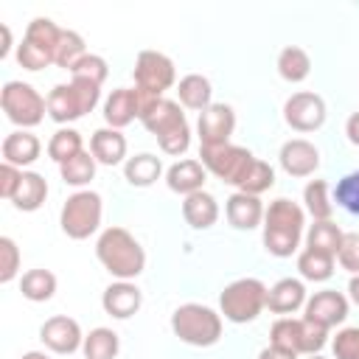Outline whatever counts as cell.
I'll list each match as a JSON object with an SVG mask.
<instances>
[{"instance_id": "cell-1", "label": "cell", "mask_w": 359, "mask_h": 359, "mask_svg": "<svg viewBox=\"0 0 359 359\" xmlns=\"http://www.w3.org/2000/svg\"><path fill=\"white\" fill-rule=\"evenodd\" d=\"M303 236H306V208H300L286 196L269 202L261 224L264 250L275 258H289L297 252Z\"/></svg>"}, {"instance_id": "cell-2", "label": "cell", "mask_w": 359, "mask_h": 359, "mask_svg": "<svg viewBox=\"0 0 359 359\" xmlns=\"http://www.w3.org/2000/svg\"><path fill=\"white\" fill-rule=\"evenodd\" d=\"M95 258L115 280H135L146 269V250L126 227H107L95 241Z\"/></svg>"}, {"instance_id": "cell-3", "label": "cell", "mask_w": 359, "mask_h": 359, "mask_svg": "<svg viewBox=\"0 0 359 359\" xmlns=\"http://www.w3.org/2000/svg\"><path fill=\"white\" fill-rule=\"evenodd\" d=\"M171 331L185 345L210 348L222 339V314L202 303H182L171 314Z\"/></svg>"}, {"instance_id": "cell-4", "label": "cell", "mask_w": 359, "mask_h": 359, "mask_svg": "<svg viewBox=\"0 0 359 359\" xmlns=\"http://www.w3.org/2000/svg\"><path fill=\"white\" fill-rule=\"evenodd\" d=\"M269 345L297 356H314L328 345V328L306 317H278L269 328Z\"/></svg>"}, {"instance_id": "cell-5", "label": "cell", "mask_w": 359, "mask_h": 359, "mask_svg": "<svg viewBox=\"0 0 359 359\" xmlns=\"http://www.w3.org/2000/svg\"><path fill=\"white\" fill-rule=\"evenodd\" d=\"M101 101V87L84 79H70V84H56L48 93V118L56 123H70L93 112Z\"/></svg>"}, {"instance_id": "cell-6", "label": "cell", "mask_w": 359, "mask_h": 359, "mask_svg": "<svg viewBox=\"0 0 359 359\" xmlns=\"http://www.w3.org/2000/svg\"><path fill=\"white\" fill-rule=\"evenodd\" d=\"M266 283L258 278H238L227 283L219 294V311L224 320L244 325L252 323L264 309H266Z\"/></svg>"}, {"instance_id": "cell-7", "label": "cell", "mask_w": 359, "mask_h": 359, "mask_svg": "<svg viewBox=\"0 0 359 359\" xmlns=\"http://www.w3.org/2000/svg\"><path fill=\"white\" fill-rule=\"evenodd\" d=\"M101 216H104L101 194L84 188V191H76V194H70L65 199V205L59 210V227H62V233L67 238L84 241L101 227Z\"/></svg>"}, {"instance_id": "cell-8", "label": "cell", "mask_w": 359, "mask_h": 359, "mask_svg": "<svg viewBox=\"0 0 359 359\" xmlns=\"http://www.w3.org/2000/svg\"><path fill=\"white\" fill-rule=\"evenodd\" d=\"M0 107L6 118L20 129H34L48 115V98L28 81H6L0 90Z\"/></svg>"}, {"instance_id": "cell-9", "label": "cell", "mask_w": 359, "mask_h": 359, "mask_svg": "<svg viewBox=\"0 0 359 359\" xmlns=\"http://www.w3.org/2000/svg\"><path fill=\"white\" fill-rule=\"evenodd\" d=\"M252 160H255V154L236 143L199 146V163L205 165V171L227 185H238V180L244 177V171L250 168Z\"/></svg>"}, {"instance_id": "cell-10", "label": "cell", "mask_w": 359, "mask_h": 359, "mask_svg": "<svg viewBox=\"0 0 359 359\" xmlns=\"http://www.w3.org/2000/svg\"><path fill=\"white\" fill-rule=\"evenodd\" d=\"M132 76H135L137 90H146V93L160 95V98H163L165 90H171L177 84V67L160 50H140L137 59H135Z\"/></svg>"}, {"instance_id": "cell-11", "label": "cell", "mask_w": 359, "mask_h": 359, "mask_svg": "<svg viewBox=\"0 0 359 359\" xmlns=\"http://www.w3.org/2000/svg\"><path fill=\"white\" fill-rule=\"evenodd\" d=\"M325 115H328V109H325L323 95H317L311 90H297L283 104V121L294 132H317L325 123Z\"/></svg>"}, {"instance_id": "cell-12", "label": "cell", "mask_w": 359, "mask_h": 359, "mask_svg": "<svg viewBox=\"0 0 359 359\" xmlns=\"http://www.w3.org/2000/svg\"><path fill=\"white\" fill-rule=\"evenodd\" d=\"M39 339L42 345L50 351V353H59V356H70L76 351H81L84 345V334H81V325L67 317V314H53L48 317L42 325H39Z\"/></svg>"}, {"instance_id": "cell-13", "label": "cell", "mask_w": 359, "mask_h": 359, "mask_svg": "<svg viewBox=\"0 0 359 359\" xmlns=\"http://www.w3.org/2000/svg\"><path fill=\"white\" fill-rule=\"evenodd\" d=\"M348 309H351V303H348V297H345L342 292H337V289H320V292H314V294L306 300L303 317L331 331L334 325L345 323Z\"/></svg>"}, {"instance_id": "cell-14", "label": "cell", "mask_w": 359, "mask_h": 359, "mask_svg": "<svg viewBox=\"0 0 359 359\" xmlns=\"http://www.w3.org/2000/svg\"><path fill=\"white\" fill-rule=\"evenodd\" d=\"M233 129H236V109L230 104H210L208 109L199 112V121H196L199 146L230 143Z\"/></svg>"}, {"instance_id": "cell-15", "label": "cell", "mask_w": 359, "mask_h": 359, "mask_svg": "<svg viewBox=\"0 0 359 359\" xmlns=\"http://www.w3.org/2000/svg\"><path fill=\"white\" fill-rule=\"evenodd\" d=\"M278 160L289 177H311L320 168V149L306 137H292L280 146Z\"/></svg>"}, {"instance_id": "cell-16", "label": "cell", "mask_w": 359, "mask_h": 359, "mask_svg": "<svg viewBox=\"0 0 359 359\" xmlns=\"http://www.w3.org/2000/svg\"><path fill=\"white\" fill-rule=\"evenodd\" d=\"M101 306L112 320H129L140 311L143 306V292L132 283V280H115L104 289L101 294Z\"/></svg>"}, {"instance_id": "cell-17", "label": "cell", "mask_w": 359, "mask_h": 359, "mask_svg": "<svg viewBox=\"0 0 359 359\" xmlns=\"http://www.w3.org/2000/svg\"><path fill=\"white\" fill-rule=\"evenodd\" d=\"M264 202L261 196H252V194H230L227 202H224V216L227 222L236 227V230H255L264 224Z\"/></svg>"}, {"instance_id": "cell-18", "label": "cell", "mask_w": 359, "mask_h": 359, "mask_svg": "<svg viewBox=\"0 0 359 359\" xmlns=\"http://www.w3.org/2000/svg\"><path fill=\"white\" fill-rule=\"evenodd\" d=\"M135 118H140V101H137V87H118L107 95L104 101V121L112 129L129 126Z\"/></svg>"}, {"instance_id": "cell-19", "label": "cell", "mask_w": 359, "mask_h": 359, "mask_svg": "<svg viewBox=\"0 0 359 359\" xmlns=\"http://www.w3.org/2000/svg\"><path fill=\"white\" fill-rule=\"evenodd\" d=\"M306 300H309V294H306V286H303L300 278H280L266 292V309L272 314H283V317L303 309Z\"/></svg>"}, {"instance_id": "cell-20", "label": "cell", "mask_w": 359, "mask_h": 359, "mask_svg": "<svg viewBox=\"0 0 359 359\" xmlns=\"http://www.w3.org/2000/svg\"><path fill=\"white\" fill-rule=\"evenodd\" d=\"M205 177H208L205 165L199 160H194V157H185V160H177L165 171V185H168V191H174V194H180L185 199V196H191L196 191H205Z\"/></svg>"}, {"instance_id": "cell-21", "label": "cell", "mask_w": 359, "mask_h": 359, "mask_svg": "<svg viewBox=\"0 0 359 359\" xmlns=\"http://www.w3.org/2000/svg\"><path fill=\"white\" fill-rule=\"evenodd\" d=\"M140 123L146 126V132H151L154 137H160V135H165V132L182 126V123H188V121H185V112H182L180 101L163 95V98H157V101L143 112Z\"/></svg>"}, {"instance_id": "cell-22", "label": "cell", "mask_w": 359, "mask_h": 359, "mask_svg": "<svg viewBox=\"0 0 359 359\" xmlns=\"http://www.w3.org/2000/svg\"><path fill=\"white\" fill-rule=\"evenodd\" d=\"M39 154H42V143L28 129H17V132L3 137V163H11V165L25 171V165L36 163Z\"/></svg>"}, {"instance_id": "cell-23", "label": "cell", "mask_w": 359, "mask_h": 359, "mask_svg": "<svg viewBox=\"0 0 359 359\" xmlns=\"http://www.w3.org/2000/svg\"><path fill=\"white\" fill-rule=\"evenodd\" d=\"M90 151H93L95 163H101V165H121L129 160L126 157V137L121 129H112V126H101L93 132Z\"/></svg>"}, {"instance_id": "cell-24", "label": "cell", "mask_w": 359, "mask_h": 359, "mask_svg": "<svg viewBox=\"0 0 359 359\" xmlns=\"http://www.w3.org/2000/svg\"><path fill=\"white\" fill-rule=\"evenodd\" d=\"M182 219L194 227V230H208L216 224L219 219V202L213 194L208 191H196L191 196L182 199Z\"/></svg>"}, {"instance_id": "cell-25", "label": "cell", "mask_w": 359, "mask_h": 359, "mask_svg": "<svg viewBox=\"0 0 359 359\" xmlns=\"http://www.w3.org/2000/svg\"><path fill=\"white\" fill-rule=\"evenodd\" d=\"M210 98H213V87H210V79H205L202 73H188V76H182L177 81V101H180V107L202 112V109H208L213 104Z\"/></svg>"}, {"instance_id": "cell-26", "label": "cell", "mask_w": 359, "mask_h": 359, "mask_svg": "<svg viewBox=\"0 0 359 359\" xmlns=\"http://www.w3.org/2000/svg\"><path fill=\"white\" fill-rule=\"evenodd\" d=\"M123 177L135 188H149L163 177V163H160L157 154L140 151V154H135V157H129L123 163Z\"/></svg>"}, {"instance_id": "cell-27", "label": "cell", "mask_w": 359, "mask_h": 359, "mask_svg": "<svg viewBox=\"0 0 359 359\" xmlns=\"http://www.w3.org/2000/svg\"><path fill=\"white\" fill-rule=\"evenodd\" d=\"M45 199H48V182H45V177L36 174V171H22V182H20L11 205L17 210H22V213H34V210H39L45 205Z\"/></svg>"}, {"instance_id": "cell-28", "label": "cell", "mask_w": 359, "mask_h": 359, "mask_svg": "<svg viewBox=\"0 0 359 359\" xmlns=\"http://www.w3.org/2000/svg\"><path fill=\"white\" fill-rule=\"evenodd\" d=\"M303 238H306V247H309V250H317V252H323V255L337 258L345 233L339 230V224H337L334 219H325V222H314V224H309V230H306Z\"/></svg>"}, {"instance_id": "cell-29", "label": "cell", "mask_w": 359, "mask_h": 359, "mask_svg": "<svg viewBox=\"0 0 359 359\" xmlns=\"http://www.w3.org/2000/svg\"><path fill=\"white\" fill-rule=\"evenodd\" d=\"M278 73L283 81L289 84H300L309 79L311 73V56L306 48L300 45H286L280 53H278Z\"/></svg>"}, {"instance_id": "cell-30", "label": "cell", "mask_w": 359, "mask_h": 359, "mask_svg": "<svg viewBox=\"0 0 359 359\" xmlns=\"http://www.w3.org/2000/svg\"><path fill=\"white\" fill-rule=\"evenodd\" d=\"M303 202H306V213L314 222H325L334 216V196L325 180H309L303 188Z\"/></svg>"}, {"instance_id": "cell-31", "label": "cell", "mask_w": 359, "mask_h": 359, "mask_svg": "<svg viewBox=\"0 0 359 359\" xmlns=\"http://www.w3.org/2000/svg\"><path fill=\"white\" fill-rule=\"evenodd\" d=\"M20 292L31 303H45V300H50L56 294V275L50 269H42V266L28 269L20 278Z\"/></svg>"}, {"instance_id": "cell-32", "label": "cell", "mask_w": 359, "mask_h": 359, "mask_svg": "<svg viewBox=\"0 0 359 359\" xmlns=\"http://www.w3.org/2000/svg\"><path fill=\"white\" fill-rule=\"evenodd\" d=\"M95 157H93V151H79L76 157H70L67 163H62L59 165V174H62V182L65 185H73V188H79V191H84L90 182H93V177H95Z\"/></svg>"}, {"instance_id": "cell-33", "label": "cell", "mask_w": 359, "mask_h": 359, "mask_svg": "<svg viewBox=\"0 0 359 359\" xmlns=\"http://www.w3.org/2000/svg\"><path fill=\"white\" fill-rule=\"evenodd\" d=\"M118 351H121V337L112 328L98 325L90 334H84V345H81L84 359H115Z\"/></svg>"}, {"instance_id": "cell-34", "label": "cell", "mask_w": 359, "mask_h": 359, "mask_svg": "<svg viewBox=\"0 0 359 359\" xmlns=\"http://www.w3.org/2000/svg\"><path fill=\"white\" fill-rule=\"evenodd\" d=\"M334 261H337V258L323 255V252L306 247V250L297 252V272H300L303 280L325 283V280H331V275H334Z\"/></svg>"}, {"instance_id": "cell-35", "label": "cell", "mask_w": 359, "mask_h": 359, "mask_svg": "<svg viewBox=\"0 0 359 359\" xmlns=\"http://www.w3.org/2000/svg\"><path fill=\"white\" fill-rule=\"evenodd\" d=\"M79 151H84V140H81V132H76V129H70V126L56 129V132L50 135V140H48V157H50L56 165L67 163V160L76 157Z\"/></svg>"}, {"instance_id": "cell-36", "label": "cell", "mask_w": 359, "mask_h": 359, "mask_svg": "<svg viewBox=\"0 0 359 359\" xmlns=\"http://www.w3.org/2000/svg\"><path fill=\"white\" fill-rule=\"evenodd\" d=\"M62 31H65V28H59L50 17H34V20L28 22L22 39H28L31 45L42 48L45 53L56 56V45H59V39H62Z\"/></svg>"}, {"instance_id": "cell-37", "label": "cell", "mask_w": 359, "mask_h": 359, "mask_svg": "<svg viewBox=\"0 0 359 359\" xmlns=\"http://www.w3.org/2000/svg\"><path fill=\"white\" fill-rule=\"evenodd\" d=\"M275 185V168L269 165V163H264V160H252L250 163V168L244 171V177L238 180V191L241 194H252V196H261V194H266L269 188Z\"/></svg>"}, {"instance_id": "cell-38", "label": "cell", "mask_w": 359, "mask_h": 359, "mask_svg": "<svg viewBox=\"0 0 359 359\" xmlns=\"http://www.w3.org/2000/svg\"><path fill=\"white\" fill-rule=\"evenodd\" d=\"M87 56V45H84V36L79 31H70L65 28L62 31V39L56 45V56H53V65L65 67V70H73L81 59Z\"/></svg>"}, {"instance_id": "cell-39", "label": "cell", "mask_w": 359, "mask_h": 359, "mask_svg": "<svg viewBox=\"0 0 359 359\" xmlns=\"http://www.w3.org/2000/svg\"><path fill=\"white\" fill-rule=\"evenodd\" d=\"M334 202L348 210L351 216H359V168L339 177L334 185Z\"/></svg>"}, {"instance_id": "cell-40", "label": "cell", "mask_w": 359, "mask_h": 359, "mask_svg": "<svg viewBox=\"0 0 359 359\" xmlns=\"http://www.w3.org/2000/svg\"><path fill=\"white\" fill-rule=\"evenodd\" d=\"M20 247L11 236H0V283H11L20 275Z\"/></svg>"}, {"instance_id": "cell-41", "label": "cell", "mask_w": 359, "mask_h": 359, "mask_svg": "<svg viewBox=\"0 0 359 359\" xmlns=\"http://www.w3.org/2000/svg\"><path fill=\"white\" fill-rule=\"evenodd\" d=\"M73 79H84V81H93V84H104L107 76H109V67H107V59L98 56V53H87L73 70H70Z\"/></svg>"}, {"instance_id": "cell-42", "label": "cell", "mask_w": 359, "mask_h": 359, "mask_svg": "<svg viewBox=\"0 0 359 359\" xmlns=\"http://www.w3.org/2000/svg\"><path fill=\"white\" fill-rule=\"evenodd\" d=\"M331 351L334 359H359V325L337 331V337L331 339Z\"/></svg>"}, {"instance_id": "cell-43", "label": "cell", "mask_w": 359, "mask_h": 359, "mask_svg": "<svg viewBox=\"0 0 359 359\" xmlns=\"http://www.w3.org/2000/svg\"><path fill=\"white\" fill-rule=\"evenodd\" d=\"M157 146L163 149V154H171V157L185 154V151H188V146H191V126H188V123H182V126H177V129H171V132L160 135V137H157Z\"/></svg>"}, {"instance_id": "cell-44", "label": "cell", "mask_w": 359, "mask_h": 359, "mask_svg": "<svg viewBox=\"0 0 359 359\" xmlns=\"http://www.w3.org/2000/svg\"><path fill=\"white\" fill-rule=\"evenodd\" d=\"M17 65H20V67H25V70H42V67L53 65V56H50V53H45L42 48L31 45L28 39H22V42L17 45Z\"/></svg>"}, {"instance_id": "cell-45", "label": "cell", "mask_w": 359, "mask_h": 359, "mask_svg": "<svg viewBox=\"0 0 359 359\" xmlns=\"http://www.w3.org/2000/svg\"><path fill=\"white\" fill-rule=\"evenodd\" d=\"M337 261L342 269H348L351 275H359V233H345L342 247L337 252Z\"/></svg>"}, {"instance_id": "cell-46", "label": "cell", "mask_w": 359, "mask_h": 359, "mask_svg": "<svg viewBox=\"0 0 359 359\" xmlns=\"http://www.w3.org/2000/svg\"><path fill=\"white\" fill-rule=\"evenodd\" d=\"M20 182H22V168H17L11 163H3L0 165V196L11 202L17 188H20Z\"/></svg>"}, {"instance_id": "cell-47", "label": "cell", "mask_w": 359, "mask_h": 359, "mask_svg": "<svg viewBox=\"0 0 359 359\" xmlns=\"http://www.w3.org/2000/svg\"><path fill=\"white\" fill-rule=\"evenodd\" d=\"M258 359H300L297 353H289V351H280V348H275V345H266L261 353H258Z\"/></svg>"}, {"instance_id": "cell-48", "label": "cell", "mask_w": 359, "mask_h": 359, "mask_svg": "<svg viewBox=\"0 0 359 359\" xmlns=\"http://www.w3.org/2000/svg\"><path fill=\"white\" fill-rule=\"evenodd\" d=\"M345 135L353 146H359V112H353L348 121H345Z\"/></svg>"}, {"instance_id": "cell-49", "label": "cell", "mask_w": 359, "mask_h": 359, "mask_svg": "<svg viewBox=\"0 0 359 359\" xmlns=\"http://www.w3.org/2000/svg\"><path fill=\"white\" fill-rule=\"evenodd\" d=\"M0 31H3V45H0V59H6V56H8V50H11V31H8V25H0Z\"/></svg>"}, {"instance_id": "cell-50", "label": "cell", "mask_w": 359, "mask_h": 359, "mask_svg": "<svg viewBox=\"0 0 359 359\" xmlns=\"http://www.w3.org/2000/svg\"><path fill=\"white\" fill-rule=\"evenodd\" d=\"M348 297L359 306V275H351V280H348Z\"/></svg>"}, {"instance_id": "cell-51", "label": "cell", "mask_w": 359, "mask_h": 359, "mask_svg": "<svg viewBox=\"0 0 359 359\" xmlns=\"http://www.w3.org/2000/svg\"><path fill=\"white\" fill-rule=\"evenodd\" d=\"M20 359H50L48 353H42V351H28V353H22Z\"/></svg>"}, {"instance_id": "cell-52", "label": "cell", "mask_w": 359, "mask_h": 359, "mask_svg": "<svg viewBox=\"0 0 359 359\" xmlns=\"http://www.w3.org/2000/svg\"><path fill=\"white\" fill-rule=\"evenodd\" d=\"M309 359H325V356H323V353H314V356H309Z\"/></svg>"}]
</instances>
